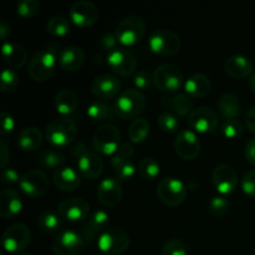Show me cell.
Listing matches in <instances>:
<instances>
[{"instance_id":"cell-46","label":"cell","mask_w":255,"mask_h":255,"mask_svg":"<svg viewBox=\"0 0 255 255\" xmlns=\"http://www.w3.org/2000/svg\"><path fill=\"white\" fill-rule=\"evenodd\" d=\"M152 81H153V77L151 76V74H149L148 71H144V70L137 72L136 76H134V80H133L134 86H136L137 90L149 89L152 85Z\"/></svg>"},{"instance_id":"cell-33","label":"cell","mask_w":255,"mask_h":255,"mask_svg":"<svg viewBox=\"0 0 255 255\" xmlns=\"http://www.w3.org/2000/svg\"><path fill=\"white\" fill-rule=\"evenodd\" d=\"M111 166L114 167L115 173H116V178L120 182L124 181H129V179L133 178L134 176V166L129 159L122 158L120 156H115L111 159Z\"/></svg>"},{"instance_id":"cell-55","label":"cell","mask_w":255,"mask_h":255,"mask_svg":"<svg viewBox=\"0 0 255 255\" xmlns=\"http://www.w3.org/2000/svg\"><path fill=\"white\" fill-rule=\"evenodd\" d=\"M0 35H1V39L4 40V42H6L7 37L11 35V27H10V24L5 19L0 21Z\"/></svg>"},{"instance_id":"cell-43","label":"cell","mask_w":255,"mask_h":255,"mask_svg":"<svg viewBox=\"0 0 255 255\" xmlns=\"http://www.w3.org/2000/svg\"><path fill=\"white\" fill-rule=\"evenodd\" d=\"M188 249H187L186 243L181 239H169L162 248V255H187Z\"/></svg>"},{"instance_id":"cell-4","label":"cell","mask_w":255,"mask_h":255,"mask_svg":"<svg viewBox=\"0 0 255 255\" xmlns=\"http://www.w3.org/2000/svg\"><path fill=\"white\" fill-rule=\"evenodd\" d=\"M146 34V24L139 16H127L122 19L115 29V35L120 44L133 46L143 39Z\"/></svg>"},{"instance_id":"cell-49","label":"cell","mask_w":255,"mask_h":255,"mask_svg":"<svg viewBox=\"0 0 255 255\" xmlns=\"http://www.w3.org/2000/svg\"><path fill=\"white\" fill-rule=\"evenodd\" d=\"M15 127V121L12 119L11 115H9L7 112H2L1 114V129H0V133L1 136H7L12 132Z\"/></svg>"},{"instance_id":"cell-10","label":"cell","mask_w":255,"mask_h":255,"mask_svg":"<svg viewBox=\"0 0 255 255\" xmlns=\"http://www.w3.org/2000/svg\"><path fill=\"white\" fill-rule=\"evenodd\" d=\"M30 242H31V232L22 223L10 226L1 238L2 248L7 253H20L25 251Z\"/></svg>"},{"instance_id":"cell-16","label":"cell","mask_w":255,"mask_h":255,"mask_svg":"<svg viewBox=\"0 0 255 255\" xmlns=\"http://www.w3.org/2000/svg\"><path fill=\"white\" fill-rule=\"evenodd\" d=\"M174 148L177 154L184 161H192L197 158L201 152V142L193 131L183 129L177 134Z\"/></svg>"},{"instance_id":"cell-30","label":"cell","mask_w":255,"mask_h":255,"mask_svg":"<svg viewBox=\"0 0 255 255\" xmlns=\"http://www.w3.org/2000/svg\"><path fill=\"white\" fill-rule=\"evenodd\" d=\"M77 106H79V97L71 90H62L55 97V107L59 114H74Z\"/></svg>"},{"instance_id":"cell-40","label":"cell","mask_w":255,"mask_h":255,"mask_svg":"<svg viewBox=\"0 0 255 255\" xmlns=\"http://www.w3.org/2000/svg\"><path fill=\"white\" fill-rule=\"evenodd\" d=\"M110 223V216L104 211H95L94 213H91L89 221H87V226L95 232V233H99V232H105V229L107 228Z\"/></svg>"},{"instance_id":"cell-32","label":"cell","mask_w":255,"mask_h":255,"mask_svg":"<svg viewBox=\"0 0 255 255\" xmlns=\"http://www.w3.org/2000/svg\"><path fill=\"white\" fill-rule=\"evenodd\" d=\"M66 162V157L61 153V152L52 151V149H44L40 152L37 156V163L42 167V168L47 169H59L62 168Z\"/></svg>"},{"instance_id":"cell-51","label":"cell","mask_w":255,"mask_h":255,"mask_svg":"<svg viewBox=\"0 0 255 255\" xmlns=\"http://www.w3.org/2000/svg\"><path fill=\"white\" fill-rule=\"evenodd\" d=\"M134 154V147L128 142H124L120 144L119 149H117V156L122 157V158L129 159Z\"/></svg>"},{"instance_id":"cell-34","label":"cell","mask_w":255,"mask_h":255,"mask_svg":"<svg viewBox=\"0 0 255 255\" xmlns=\"http://www.w3.org/2000/svg\"><path fill=\"white\" fill-rule=\"evenodd\" d=\"M115 110L111 106L101 101H95L87 107V116L94 122L106 121L114 117Z\"/></svg>"},{"instance_id":"cell-47","label":"cell","mask_w":255,"mask_h":255,"mask_svg":"<svg viewBox=\"0 0 255 255\" xmlns=\"http://www.w3.org/2000/svg\"><path fill=\"white\" fill-rule=\"evenodd\" d=\"M242 189L248 196L255 197V169L244 174L243 179H242Z\"/></svg>"},{"instance_id":"cell-14","label":"cell","mask_w":255,"mask_h":255,"mask_svg":"<svg viewBox=\"0 0 255 255\" xmlns=\"http://www.w3.org/2000/svg\"><path fill=\"white\" fill-rule=\"evenodd\" d=\"M19 186L27 197L36 198V197L42 196L47 192V189H49V178L40 169H31V171L26 172L21 177Z\"/></svg>"},{"instance_id":"cell-27","label":"cell","mask_w":255,"mask_h":255,"mask_svg":"<svg viewBox=\"0 0 255 255\" xmlns=\"http://www.w3.org/2000/svg\"><path fill=\"white\" fill-rule=\"evenodd\" d=\"M184 90L191 97H204L211 91V80L203 74H194L186 80Z\"/></svg>"},{"instance_id":"cell-18","label":"cell","mask_w":255,"mask_h":255,"mask_svg":"<svg viewBox=\"0 0 255 255\" xmlns=\"http://www.w3.org/2000/svg\"><path fill=\"white\" fill-rule=\"evenodd\" d=\"M214 187L221 194H231L238 186V176L229 164H219L212 174Z\"/></svg>"},{"instance_id":"cell-29","label":"cell","mask_w":255,"mask_h":255,"mask_svg":"<svg viewBox=\"0 0 255 255\" xmlns=\"http://www.w3.org/2000/svg\"><path fill=\"white\" fill-rule=\"evenodd\" d=\"M19 147L25 152L36 151L42 143V133L37 127H26L19 133Z\"/></svg>"},{"instance_id":"cell-50","label":"cell","mask_w":255,"mask_h":255,"mask_svg":"<svg viewBox=\"0 0 255 255\" xmlns=\"http://www.w3.org/2000/svg\"><path fill=\"white\" fill-rule=\"evenodd\" d=\"M20 179L21 178H19V173H17L15 168L2 169L1 182L4 184H7V186H10V184H15L17 183V182H20Z\"/></svg>"},{"instance_id":"cell-54","label":"cell","mask_w":255,"mask_h":255,"mask_svg":"<svg viewBox=\"0 0 255 255\" xmlns=\"http://www.w3.org/2000/svg\"><path fill=\"white\" fill-rule=\"evenodd\" d=\"M0 153H1V161H0V166H1L2 169H5L6 167V163L9 162L10 158V151L7 144L5 143V141H0Z\"/></svg>"},{"instance_id":"cell-38","label":"cell","mask_w":255,"mask_h":255,"mask_svg":"<svg viewBox=\"0 0 255 255\" xmlns=\"http://www.w3.org/2000/svg\"><path fill=\"white\" fill-rule=\"evenodd\" d=\"M46 29L52 36L62 37L66 34H69L71 27H70V22L67 21L65 17L52 16L51 19H49V21H47Z\"/></svg>"},{"instance_id":"cell-17","label":"cell","mask_w":255,"mask_h":255,"mask_svg":"<svg viewBox=\"0 0 255 255\" xmlns=\"http://www.w3.org/2000/svg\"><path fill=\"white\" fill-rule=\"evenodd\" d=\"M70 19L76 26H92L99 19V9L91 1H77L70 7Z\"/></svg>"},{"instance_id":"cell-48","label":"cell","mask_w":255,"mask_h":255,"mask_svg":"<svg viewBox=\"0 0 255 255\" xmlns=\"http://www.w3.org/2000/svg\"><path fill=\"white\" fill-rule=\"evenodd\" d=\"M117 39H116V35L111 34V32H106V34L102 35L100 37V46L102 47L104 50H107V51H114L115 49H117L116 45H117Z\"/></svg>"},{"instance_id":"cell-28","label":"cell","mask_w":255,"mask_h":255,"mask_svg":"<svg viewBox=\"0 0 255 255\" xmlns=\"http://www.w3.org/2000/svg\"><path fill=\"white\" fill-rule=\"evenodd\" d=\"M161 104L167 109H171L174 114L181 117L187 116L188 114L191 115V112L193 111L192 110L193 104L187 94H177L173 97H163Z\"/></svg>"},{"instance_id":"cell-23","label":"cell","mask_w":255,"mask_h":255,"mask_svg":"<svg viewBox=\"0 0 255 255\" xmlns=\"http://www.w3.org/2000/svg\"><path fill=\"white\" fill-rule=\"evenodd\" d=\"M84 50L76 46H67L59 54V64L65 71H77L85 64Z\"/></svg>"},{"instance_id":"cell-39","label":"cell","mask_w":255,"mask_h":255,"mask_svg":"<svg viewBox=\"0 0 255 255\" xmlns=\"http://www.w3.org/2000/svg\"><path fill=\"white\" fill-rule=\"evenodd\" d=\"M244 127L238 119L226 120L221 127V132L226 138L236 139L243 134Z\"/></svg>"},{"instance_id":"cell-41","label":"cell","mask_w":255,"mask_h":255,"mask_svg":"<svg viewBox=\"0 0 255 255\" xmlns=\"http://www.w3.org/2000/svg\"><path fill=\"white\" fill-rule=\"evenodd\" d=\"M40 2L37 0H22L16 5V12L24 19L34 17L39 12Z\"/></svg>"},{"instance_id":"cell-2","label":"cell","mask_w":255,"mask_h":255,"mask_svg":"<svg viewBox=\"0 0 255 255\" xmlns=\"http://www.w3.org/2000/svg\"><path fill=\"white\" fill-rule=\"evenodd\" d=\"M77 136V126L72 120L66 117L55 119L47 125L45 137L55 147H66L74 142Z\"/></svg>"},{"instance_id":"cell-53","label":"cell","mask_w":255,"mask_h":255,"mask_svg":"<svg viewBox=\"0 0 255 255\" xmlns=\"http://www.w3.org/2000/svg\"><path fill=\"white\" fill-rule=\"evenodd\" d=\"M244 124H246V127L249 131L255 133V106L251 107L247 111L246 117H244Z\"/></svg>"},{"instance_id":"cell-9","label":"cell","mask_w":255,"mask_h":255,"mask_svg":"<svg viewBox=\"0 0 255 255\" xmlns=\"http://www.w3.org/2000/svg\"><path fill=\"white\" fill-rule=\"evenodd\" d=\"M121 142V133L116 126L111 124L102 125L95 131L92 144L99 153L110 156L117 152Z\"/></svg>"},{"instance_id":"cell-21","label":"cell","mask_w":255,"mask_h":255,"mask_svg":"<svg viewBox=\"0 0 255 255\" xmlns=\"http://www.w3.org/2000/svg\"><path fill=\"white\" fill-rule=\"evenodd\" d=\"M120 87H121V84L117 77L104 74L95 77L91 84V91L99 99L109 100L119 94Z\"/></svg>"},{"instance_id":"cell-26","label":"cell","mask_w":255,"mask_h":255,"mask_svg":"<svg viewBox=\"0 0 255 255\" xmlns=\"http://www.w3.org/2000/svg\"><path fill=\"white\" fill-rule=\"evenodd\" d=\"M2 59L10 67L20 69L26 64L27 52L21 45L6 41L2 44Z\"/></svg>"},{"instance_id":"cell-31","label":"cell","mask_w":255,"mask_h":255,"mask_svg":"<svg viewBox=\"0 0 255 255\" xmlns=\"http://www.w3.org/2000/svg\"><path fill=\"white\" fill-rule=\"evenodd\" d=\"M218 110L223 119H237L241 114V102L233 94H224L218 100Z\"/></svg>"},{"instance_id":"cell-36","label":"cell","mask_w":255,"mask_h":255,"mask_svg":"<svg viewBox=\"0 0 255 255\" xmlns=\"http://www.w3.org/2000/svg\"><path fill=\"white\" fill-rule=\"evenodd\" d=\"M149 133V124L146 119H137L128 128V137L133 143H141Z\"/></svg>"},{"instance_id":"cell-6","label":"cell","mask_w":255,"mask_h":255,"mask_svg":"<svg viewBox=\"0 0 255 255\" xmlns=\"http://www.w3.org/2000/svg\"><path fill=\"white\" fill-rule=\"evenodd\" d=\"M72 153L76 157L77 167L85 178L95 181L101 176L104 172V162L96 153L89 151L85 143L82 142L77 143L74 147Z\"/></svg>"},{"instance_id":"cell-20","label":"cell","mask_w":255,"mask_h":255,"mask_svg":"<svg viewBox=\"0 0 255 255\" xmlns=\"http://www.w3.org/2000/svg\"><path fill=\"white\" fill-rule=\"evenodd\" d=\"M97 199L105 207L117 206L122 199V186L117 178H105L97 187Z\"/></svg>"},{"instance_id":"cell-37","label":"cell","mask_w":255,"mask_h":255,"mask_svg":"<svg viewBox=\"0 0 255 255\" xmlns=\"http://www.w3.org/2000/svg\"><path fill=\"white\" fill-rule=\"evenodd\" d=\"M138 172L139 176L146 179V181H154L159 176L161 167H159L158 162L156 159L151 158V157H146V158L139 161Z\"/></svg>"},{"instance_id":"cell-13","label":"cell","mask_w":255,"mask_h":255,"mask_svg":"<svg viewBox=\"0 0 255 255\" xmlns=\"http://www.w3.org/2000/svg\"><path fill=\"white\" fill-rule=\"evenodd\" d=\"M107 65L111 67L114 72L121 76H131L137 67V60L134 57L133 52L129 50L120 47V49H115L114 51L109 52L106 57Z\"/></svg>"},{"instance_id":"cell-12","label":"cell","mask_w":255,"mask_h":255,"mask_svg":"<svg viewBox=\"0 0 255 255\" xmlns=\"http://www.w3.org/2000/svg\"><path fill=\"white\" fill-rule=\"evenodd\" d=\"M81 234L72 231L60 232L52 242V251L56 255H80L85 248Z\"/></svg>"},{"instance_id":"cell-1","label":"cell","mask_w":255,"mask_h":255,"mask_svg":"<svg viewBox=\"0 0 255 255\" xmlns=\"http://www.w3.org/2000/svg\"><path fill=\"white\" fill-rule=\"evenodd\" d=\"M146 107V97L139 90H125L115 101V114L122 120H131L139 116Z\"/></svg>"},{"instance_id":"cell-5","label":"cell","mask_w":255,"mask_h":255,"mask_svg":"<svg viewBox=\"0 0 255 255\" xmlns=\"http://www.w3.org/2000/svg\"><path fill=\"white\" fill-rule=\"evenodd\" d=\"M148 47L158 56H173L181 50V37L172 30H156L149 36Z\"/></svg>"},{"instance_id":"cell-15","label":"cell","mask_w":255,"mask_h":255,"mask_svg":"<svg viewBox=\"0 0 255 255\" xmlns=\"http://www.w3.org/2000/svg\"><path fill=\"white\" fill-rule=\"evenodd\" d=\"M188 125L199 133H214L218 127V115L212 109L201 107L191 112Z\"/></svg>"},{"instance_id":"cell-22","label":"cell","mask_w":255,"mask_h":255,"mask_svg":"<svg viewBox=\"0 0 255 255\" xmlns=\"http://www.w3.org/2000/svg\"><path fill=\"white\" fill-rule=\"evenodd\" d=\"M55 186L64 192L76 191L81 184V178L79 173L71 167H62V168L56 169L52 176Z\"/></svg>"},{"instance_id":"cell-7","label":"cell","mask_w":255,"mask_h":255,"mask_svg":"<svg viewBox=\"0 0 255 255\" xmlns=\"http://www.w3.org/2000/svg\"><path fill=\"white\" fill-rule=\"evenodd\" d=\"M129 236L120 228L106 229L97 238V247L105 255H120L128 249Z\"/></svg>"},{"instance_id":"cell-25","label":"cell","mask_w":255,"mask_h":255,"mask_svg":"<svg viewBox=\"0 0 255 255\" xmlns=\"http://www.w3.org/2000/svg\"><path fill=\"white\" fill-rule=\"evenodd\" d=\"M22 209V202L19 193L14 189H4L0 196V216L12 218Z\"/></svg>"},{"instance_id":"cell-11","label":"cell","mask_w":255,"mask_h":255,"mask_svg":"<svg viewBox=\"0 0 255 255\" xmlns=\"http://www.w3.org/2000/svg\"><path fill=\"white\" fill-rule=\"evenodd\" d=\"M157 196L159 201L169 207H177L184 202L187 188L181 181L172 177L163 178L157 187Z\"/></svg>"},{"instance_id":"cell-45","label":"cell","mask_w":255,"mask_h":255,"mask_svg":"<svg viewBox=\"0 0 255 255\" xmlns=\"http://www.w3.org/2000/svg\"><path fill=\"white\" fill-rule=\"evenodd\" d=\"M19 84V76L15 71L10 69H4L1 71V91L10 92Z\"/></svg>"},{"instance_id":"cell-52","label":"cell","mask_w":255,"mask_h":255,"mask_svg":"<svg viewBox=\"0 0 255 255\" xmlns=\"http://www.w3.org/2000/svg\"><path fill=\"white\" fill-rule=\"evenodd\" d=\"M244 153H246V158L248 159L249 163L254 164L255 166V138L249 139V141L247 142Z\"/></svg>"},{"instance_id":"cell-3","label":"cell","mask_w":255,"mask_h":255,"mask_svg":"<svg viewBox=\"0 0 255 255\" xmlns=\"http://www.w3.org/2000/svg\"><path fill=\"white\" fill-rule=\"evenodd\" d=\"M56 66V50L47 47L36 52L31 57L27 66V74L34 81L44 82L52 76Z\"/></svg>"},{"instance_id":"cell-56","label":"cell","mask_w":255,"mask_h":255,"mask_svg":"<svg viewBox=\"0 0 255 255\" xmlns=\"http://www.w3.org/2000/svg\"><path fill=\"white\" fill-rule=\"evenodd\" d=\"M249 89L252 90V92L255 94V74L252 75L251 79H249Z\"/></svg>"},{"instance_id":"cell-35","label":"cell","mask_w":255,"mask_h":255,"mask_svg":"<svg viewBox=\"0 0 255 255\" xmlns=\"http://www.w3.org/2000/svg\"><path fill=\"white\" fill-rule=\"evenodd\" d=\"M37 226L46 233H54L61 228V217H59L52 211H44L39 216Z\"/></svg>"},{"instance_id":"cell-8","label":"cell","mask_w":255,"mask_h":255,"mask_svg":"<svg viewBox=\"0 0 255 255\" xmlns=\"http://www.w3.org/2000/svg\"><path fill=\"white\" fill-rule=\"evenodd\" d=\"M153 82L159 91L166 94H176L183 84V74L176 65L164 64L154 70Z\"/></svg>"},{"instance_id":"cell-24","label":"cell","mask_w":255,"mask_h":255,"mask_svg":"<svg viewBox=\"0 0 255 255\" xmlns=\"http://www.w3.org/2000/svg\"><path fill=\"white\" fill-rule=\"evenodd\" d=\"M253 69L254 67L251 60L241 56V55L228 57L226 60V64H224V70H226L227 74L237 80L251 76L253 74Z\"/></svg>"},{"instance_id":"cell-57","label":"cell","mask_w":255,"mask_h":255,"mask_svg":"<svg viewBox=\"0 0 255 255\" xmlns=\"http://www.w3.org/2000/svg\"><path fill=\"white\" fill-rule=\"evenodd\" d=\"M20 255H35V254H31V253H25V254H20Z\"/></svg>"},{"instance_id":"cell-44","label":"cell","mask_w":255,"mask_h":255,"mask_svg":"<svg viewBox=\"0 0 255 255\" xmlns=\"http://www.w3.org/2000/svg\"><path fill=\"white\" fill-rule=\"evenodd\" d=\"M208 208L209 212H211L213 216H224V214L228 213L229 209H231V202L227 198H224V197H213V198L211 199V202H209Z\"/></svg>"},{"instance_id":"cell-42","label":"cell","mask_w":255,"mask_h":255,"mask_svg":"<svg viewBox=\"0 0 255 255\" xmlns=\"http://www.w3.org/2000/svg\"><path fill=\"white\" fill-rule=\"evenodd\" d=\"M158 126L166 133H173L179 128V121L171 112H163L158 116Z\"/></svg>"},{"instance_id":"cell-19","label":"cell","mask_w":255,"mask_h":255,"mask_svg":"<svg viewBox=\"0 0 255 255\" xmlns=\"http://www.w3.org/2000/svg\"><path fill=\"white\" fill-rule=\"evenodd\" d=\"M90 207L82 198H66L59 204V214L62 219L69 222H82L87 218Z\"/></svg>"}]
</instances>
